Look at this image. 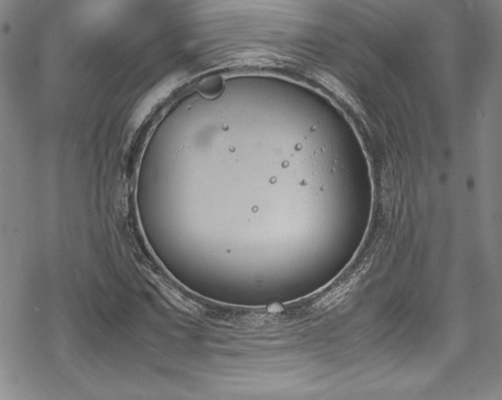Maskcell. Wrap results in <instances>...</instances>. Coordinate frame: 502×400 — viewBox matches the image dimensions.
<instances>
[{"label":"cell","mask_w":502,"mask_h":400,"mask_svg":"<svg viewBox=\"0 0 502 400\" xmlns=\"http://www.w3.org/2000/svg\"><path fill=\"white\" fill-rule=\"evenodd\" d=\"M223 88L222 79L219 76L211 78L205 83L202 92L209 97H215L220 94Z\"/></svg>","instance_id":"cell-1"}]
</instances>
